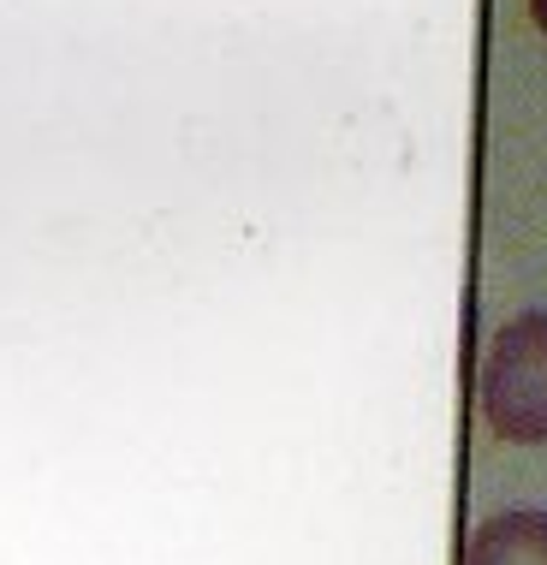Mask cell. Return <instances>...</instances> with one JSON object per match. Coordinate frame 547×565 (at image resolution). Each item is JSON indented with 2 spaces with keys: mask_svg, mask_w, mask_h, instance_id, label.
<instances>
[{
  "mask_svg": "<svg viewBox=\"0 0 547 565\" xmlns=\"http://www.w3.org/2000/svg\"><path fill=\"white\" fill-rule=\"evenodd\" d=\"M529 19H536V24L547 30V0H529Z\"/></svg>",
  "mask_w": 547,
  "mask_h": 565,
  "instance_id": "obj_3",
  "label": "cell"
},
{
  "mask_svg": "<svg viewBox=\"0 0 547 565\" xmlns=\"http://www.w3.org/2000/svg\"><path fill=\"white\" fill-rule=\"evenodd\" d=\"M464 565H547V512H500L470 536Z\"/></svg>",
  "mask_w": 547,
  "mask_h": 565,
  "instance_id": "obj_2",
  "label": "cell"
},
{
  "mask_svg": "<svg viewBox=\"0 0 547 565\" xmlns=\"http://www.w3.org/2000/svg\"><path fill=\"white\" fill-rule=\"evenodd\" d=\"M482 417L500 440H547V310H524L494 333L482 358Z\"/></svg>",
  "mask_w": 547,
  "mask_h": 565,
  "instance_id": "obj_1",
  "label": "cell"
}]
</instances>
